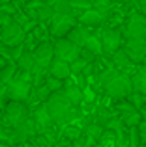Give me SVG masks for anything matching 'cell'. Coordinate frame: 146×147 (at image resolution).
<instances>
[{"label":"cell","mask_w":146,"mask_h":147,"mask_svg":"<svg viewBox=\"0 0 146 147\" xmlns=\"http://www.w3.org/2000/svg\"><path fill=\"white\" fill-rule=\"evenodd\" d=\"M15 69H17V65H13V63H10V65H6V67L0 69V82H2L4 86L10 84L11 80L15 78Z\"/></svg>","instance_id":"cell-25"},{"label":"cell","mask_w":146,"mask_h":147,"mask_svg":"<svg viewBox=\"0 0 146 147\" xmlns=\"http://www.w3.org/2000/svg\"><path fill=\"white\" fill-rule=\"evenodd\" d=\"M17 67L21 69L23 73H30V75H32L34 69H36V60H34V54L23 50V54L17 58Z\"/></svg>","instance_id":"cell-20"},{"label":"cell","mask_w":146,"mask_h":147,"mask_svg":"<svg viewBox=\"0 0 146 147\" xmlns=\"http://www.w3.org/2000/svg\"><path fill=\"white\" fill-rule=\"evenodd\" d=\"M47 73L49 76H53V78H58V80H66L71 76V69H70V63H66V61L62 60H56V58H53V61L49 63L47 67Z\"/></svg>","instance_id":"cell-15"},{"label":"cell","mask_w":146,"mask_h":147,"mask_svg":"<svg viewBox=\"0 0 146 147\" xmlns=\"http://www.w3.org/2000/svg\"><path fill=\"white\" fill-rule=\"evenodd\" d=\"M116 112H118V119H120V123L126 127V129L139 125L141 114H139V110L133 108L131 102H128V100H120V102L116 104Z\"/></svg>","instance_id":"cell-10"},{"label":"cell","mask_w":146,"mask_h":147,"mask_svg":"<svg viewBox=\"0 0 146 147\" xmlns=\"http://www.w3.org/2000/svg\"><path fill=\"white\" fill-rule=\"evenodd\" d=\"M53 49H55V58L56 60H62L66 63H71L73 60L81 56V49L77 45H73L71 41H68L66 37H60L53 43Z\"/></svg>","instance_id":"cell-5"},{"label":"cell","mask_w":146,"mask_h":147,"mask_svg":"<svg viewBox=\"0 0 146 147\" xmlns=\"http://www.w3.org/2000/svg\"><path fill=\"white\" fill-rule=\"evenodd\" d=\"M83 130H84V134H86L88 138H92V140L98 144V140L101 138V134H103V130H105V129H103L99 123H96V121H94V123H88V125L84 127Z\"/></svg>","instance_id":"cell-24"},{"label":"cell","mask_w":146,"mask_h":147,"mask_svg":"<svg viewBox=\"0 0 146 147\" xmlns=\"http://www.w3.org/2000/svg\"><path fill=\"white\" fill-rule=\"evenodd\" d=\"M126 100L131 102L135 110H141V108L146 104V95L144 93H139V91H133L131 95H128V99H126Z\"/></svg>","instance_id":"cell-26"},{"label":"cell","mask_w":146,"mask_h":147,"mask_svg":"<svg viewBox=\"0 0 146 147\" xmlns=\"http://www.w3.org/2000/svg\"><path fill=\"white\" fill-rule=\"evenodd\" d=\"M118 73V69H114V67H109V69H105V71H101V73H98L96 75V82L99 84V86L103 88V84L107 82V80H111L114 75Z\"/></svg>","instance_id":"cell-29"},{"label":"cell","mask_w":146,"mask_h":147,"mask_svg":"<svg viewBox=\"0 0 146 147\" xmlns=\"http://www.w3.org/2000/svg\"><path fill=\"white\" fill-rule=\"evenodd\" d=\"M128 58L131 60V63H143L146 58V37H131V39H126L124 47Z\"/></svg>","instance_id":"cell-8"},{"label":"cell","mask_w":146,"mask_h":147,"mask_svg":"<svg viewBox=\"0 0 146 147\" xmlns=\"http://www.w3.org/2000/svg\"><path fill=\"white\" fill-rule=\"evenodd\" d=\"M13 21V19L10 17V15H0V24L2 26H6V24H10V22Z\"/></svg>","instance_id":"cell-36"},{"label":"cell","mask_w":146,"mask_h":147,"mask_svg":"<svg viewBox=\"0 0 146 147\" xmlns=\"http://www.w3.org/2000/svg\"><path fill=\"white\" fill-rule=\"evenodd\" d=\"M141 142V134L137 130V127H129L128 129V147H139Z\"/></svg>","instance_id":"cell-28"},{"label":"cell","mask_w":146,"mask_h":147,"mask_svg":"<svg viewBox=\"0 0 146 147\" xmlns=\"http://www.w3.org/2000/svg\"><path fill=\"white\" fill-rule=\"evenodd\" d=\"M30 115H32L36 127H38V129H41V130H47L49 127L53 125V119H51V115H49V112H47L45 102H41L40 106L34 110V114H30Z\"/></svg>","instance_id":"cell-16"},{"label":"cell","mask_w":146,"mask_h":147,"mask_svg":"<svg viewBox=\"0 0 146 147\" xmlns=\"http://www.w3.org/2000/svg\"><path fill=\"white\" fill-rule=\"evenodd\" d=\"M32 93V84H30V73H25L23 76L13 78L10 84H6V97L8 100H19L26 102Z\"/></svg>","instance_id":"cell-3"},{"label":"cell","mask_w":146,"mask_h":147,"mask_svg":"<svg viewBox=\"0 0 146 147\" xmlns=\"http://www.w3.org/2000/svg\"><path fill=\"white\" fill-rule=\"evenodd\" d=\"M75 24H77V15L75 13H70V15H53V19H51V34L56 37V39L66 37Z\"/></svg>","instance_id":"cell-6"},{"label":"cell","mask_w":146,"mask_h":147,"mask_svg":"<svg viewBox=\"0 0 146 147\" xmlns=\"http://www.w3.org/2000/svg\"><path fill=\"white\" fill-rule=\"evenodd\" d=\"M139 147H146V144H141V145H139Z\"/></svg>","instance_id":"cell-40"},{"label":"cell","mask_w":146,"mask_h":147,"mask_svg":"<svg viewBox=\"0 0 146 147\" xmlns=\"http://www.w3.org/2000/svg\"><path fill=\"white\" fill-rule=\"evenodd\" d=\"M88 36H90V32H88L86 26H83V24H75V26H73V28L70 30V34L66 36V39H68V41H71L73 45H77L79 49H83V47H84V43H86V39H88Z\"/></svg>","instance_id":"cell-17"},{"label":"cell","mask_w":146,"mask_h":147,"mask_svg":"<svg viewBox=\"0 0 146 147\" xmlns=\"http://www.w3.org/2000/svg\"><path fill=\"white\" fill-rule=\"evenodd\" d=\"M36 134H38V127H36V123H34L32 115H30L25 123H21L19 127H15V129L11 130V140L17 142V144H26V142H28L30 138H34Z\"/></svg>","instance_id":"cell-12"},{"label":"cell","mask_w":146,"mask_h":147,"mask_svg":"<svg viewBox=\"0 0 146 147\" xmlns=\"http://www.w3.org/2000/svg\"><path fill=\"white\" fill-rule=\"evenodd\" d=\"M99 39H101V49L105 56H113L118 49H122V43H124L122 32L118 28H105Z\"/></svg>","instance_id":"cell-7"},{"label":"cell","mask_w":146,"mask_h":147,"mask_svg":"<svg viewBox=\"0 0 146 147\" xmlns=\"http://www.w3.org/2000/svg\"><path fill=\"white\" fill-rule=\"evenodd\" d=\"M53 15L55 13H53V7L49 4H41L36 9V19H40V21H51Z\"/></svg>","instance_id":"cell-27"},{"label":"cell","mask_w":146,"mask_h":147,"mask_svg":"<svg viewBox=\"0 0 146 147\" xmlns=\"http://www.w3.org/2000/svg\"><path fill=\"white\" fill-rule=\"evenodd\" d=\"M103 90H105L107 97L109 99H128V95L133 93V88H131V76L124 75V73L118 71L116 75L113 76L111 80H107L103 84Z\"/></svg>","instance_id":"cell-2"},{"label":"cell","mask_w":146,"mask_h":147,"mask_svg":"<svg viewBox=\"0 0 146 147\" xmlns=\"http://www.w3.org/2000/svg\"><path fill=\"white\" fill-rule=\"evenodd\" d=\"M83 134H84V130H83V129H79V127H71V125H70V127H66V129H64V136L70 138L71 142L79 140Z\"/></svg>","instance_id":"cell-31"},{"label":"cell","mask_w":146,"mask_h":147,"mask_svg":"<svg viewBox=\"0 0 146 147\" xmlns=\"http://www.w3.org/2000/svg\"><path fill=\"white\" fill-rule=\"evenodd\" d=\"M137 130H139V134H141V142H144L146 140V119H141L139 121Z\"/></svg>","instance_id":"cell-35"},{"label":"cell","mask_w":146,"mask_h":147,"mask_svg":"<svg viewBox=\"0 0 146 147\" xmlns=\"http://www.w3.org/2000/svg\"><path fill=\"white\" fill-rule=\"evenodd\" d=\"M45 86H47V90L51 91V93H55V91H60V90H62L64 82H62V80H58V78H53V76H47Z\"/></svg>","instance_id":"cell-32"},{"label":"cell","mask_w":146,"mask_h":147,"mask_svg":"<svg viewBox=\"0 0 146 147\" xmlns=\"http://www.w3.org/2000/svg\"><path fill=\"white\" fill-rule=\"evenodd\" d=\"M34 145H36V147H51L53 142H51V138H49V136L36 134V136H34Z\"/></svg>","instance_id":"cell-34"},{"label":"cell","mask_w":146,"mask_h":147,"mask_svg":"<svg viewBox=\"0 0 146 147\" xmlns=\"http://www.w3.org/2000/svg\"><path fill=\"white\" fill-rule=\"evenodd\" d=\"M137 6H139V9L146 13V0H137Z\"/></svg>","instance_id":"cell-37"},{"label":"cell","mask_w":146,"mask_h":147,"mask_svg":"<svg viewBox=\"0 0 146 147\" xmlns=\"http://www.w3.org/2000/svg\"><path fill=\"white\" fill-rule=\"evenodd\" d=\"M111 58H113V67L114 69H124V67H128V65H131V60L128 58V54H126L124 49H118Z\"/></svg>","instance_id":"cell-23"},{"label":"cell","mask_w":146,"mask_h":147,"mask_svg":"<svg viewBox=\"0 0 146 147\" xmlns=\"http://www.w3.org/2000/svg\"><path fill=\"white\" fill-rule=\"evenodd\" d=\"M0 117H2V112H0Z\"/></svg>","instance_id":"cell-41"},{"label":"cell","mask_w":146,"mask_h":147,"mask_svg":"<svg viewBox=\"0 0 146 147\" xmlns=\"http://www.w3.org/2000/svg\"><path fill=\"white\" fill-rule=\"evenodd\" d=\"M32 54H34V60H36V69H45V71H47L49 63H51L53 58H55L53 43L51 41H43V43H40L34 49Z\"/></svg>","instance_id":"cell-11"},{"label":"cell","mask_w":146,"mask_h":147,"mask_svg":"<svg viewBox=\"0 0 146 147\" xmlns=\"http://www.w3.org/2000/svg\"><path fill=\"white\" fill-rule=\"evenodd\" d=\"M45 106H47L53 123H56V125H68L77 117V108L64 97L62 90L49 95V99L45 100Z\"/></svg>","instance_id":"cell-1"},{"label":"cell","mask_w":146,"mask_h":147,"mask_svg":"<svg viewBox=\"0 0 146 147\" xmlns=\"http://www.w3.org/2000/svg\"><path fill=\"white\" fill-rule=\"evenodd\" d=\"M83 49H86L90 54H94L96 58L98 56H101L103 54V49H101V39H99L98 36H88V39H86V43H84V47Z\"/></svg>","instance_id":"cell-22"},{"label":"cell","mask_w":146,"mask_h":147,"mask_svg":"<svg viewBox=\"0 0 146 147\" xmlns=\"http://www.w3.org/2000/svg\"><path fill=\"white\" fill-rule=\"evenodd\" d=\"M131 88L133 91L146 95V63H141L137 67V71L131 75Z\"/></svg>","instance_id":"cell-18"},{"label":"cell","mask_w":146,"mask_h":147,"mask_svg":"<svg viewBox=\"0 0 146 147\" xmlns=\"http://www.w3.org/2000/svg\"><path fill=\"white\" fill-rule=\"evenodd\" d=\"M107 19V9H96V7H92V9H86L83 11V15L81 17H77V21L81 22L83 26H99L103 24Z\"/></svg>","instance_id":"cell-14"},{"label":"cell","mask_w":146,"mask_h":147,"mask_svg":"<svg viewBox=\"0 0 146 147\" xmlns=\"http://www.w3.org/2000/svg\"><path fill=\"white\" fill-rule=\"evenodd\" d=\"M131 37H146V17L144 15H133L126 24V39Z\"/></svg>","instance_id":"cell-13"},{"label":"cell","mask_w":146,"mask_h":147,"mask_svg":"<svg viewBox=\"0 0 146 147\" xmlns=\"http://www.w3.org/2000/svg\"><path fill=\"white\" fill-rule=\"evenodd\" d=\"M139 114H141V119H146V104L139 110Z\"/></svg>","instance_id":"cell-38"},{"label":"cell","mask_w":146,"mask_h":147,"mask_svg":"<svg viewBox=\"0 0 146 147\" xmlns=\"http://www.w3.org/2000/svg\"><path fill=\"white\" fill-rule=\"evenodd\" d=\"M45 4L53 7V13L55 15H70V13H75L70 4V0H47ZM77 15V13H75Z\"/></svg>","instance_id":"cell-21"},{"label":"cell","mask_w":146,"mask_h":147,"mask_svg":"<svg viewBox=\"0 0 146 147\" xmlns=\"http://www.w3.org/2000/svg\"><path fill=\"white\" fill-rule=\"evenodd\" d=\"M90 63V61H86L84 58H77V60H73L71 63H70V69H71V75H81V73L86 69V65Z\"/></svg>","instance_id":"cell-30"},{"label":"cell","mask_w":146,"mask_h":147,"mask_svg":"<svg viewBox=\"0 0 146 147\" xmlns=\"http://www.w3.org/2000/svg\"><path fill=\"white\" fill-rule=\"evenodd\" d=\"M4 117H6L8 125L11 129H15V127H19L21 123H25L30 117V108L26 102L10 100V102H6V108H4Z\"/></svg>","instance_id":"cell-4"},{"label":"cell","mask_w":146,"mask_h":147,"mask_svg":"<svg viewBox=\"0 0 146 147\" xmlns=\"http://www.w3.org/2000/svg\"><path fill=\"white\" fill-rule=\"evenodd\" d=\"M0 39L2 43H6L8 47H19L25 39V30L19 22L11 21L10 24L2 26V32H0Z\"/></svg>","instance_id":"cell-9"},{"label":"cell","mask_w":146,"mask_h":147,"mask_svg":"<svg viewBox=\"0 0 146 147\" xmlns=\"http://www.w3.org/2000/svg\"><path fill=\"white\" fill-rule=\"evenodd\" d=\"M8 2H10V0H0V4H8Z\"/></svg>","instance_id":"cell-39"},{"label":"cell","mask_w":146,"mask_h":147,"mask_svg":"<svg viewBox=\"0 0 146 147\" xmlns=\"http://www.w3.org/2000/svg\"><path fill=\"white\" fill-rule=\"evenodd\" d=\"M62 93H64V97L70 100L73 106H77V104L83 102V90H81L79 84H71V82L64 84V86H62Z\"/></svg>","instance_id":"cell-19"},{"label":"cell","mask_w":146,"mask_h":147,"mask_svg":"<svg viewBox=\"0 0 146 147\" xmlns=\"http://www.w3.org/2000/svg\"><path fill=\"white\" fill-rule=\"evenodd\" d=\"M70 4H71L73 11H77V9H83V11L92 9V0H70Z\"/></svg>","instance_id":"cell-33"}]
</instances>
